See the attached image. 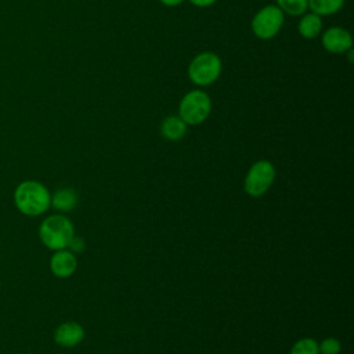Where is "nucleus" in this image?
I'll list each match as a JSON object with an SVG mask.
<instances>
[{"label":"nucleus","instance_id":"obj_1","mask_svg":"<svg viewBox=\"0 0 354 354\" xmlns=\"http://www.w3.org/2000/svg\"><path fill=\"white\" fill-rule=\"evenodd\" d=\"M17 207L26 216H39L51 205V196L47 188L37 181L21 183L14 194Z\"/></svg>","mask_w":354,"mask_h":354},{"label":"nucleus","instance_id":"obj_2","mask_svg":"<svg viewBox=\"0 0 354 354\" xmlns=\"http://www.w3.org/2000/svg\"><path fill=\"white\" fill-rule=\"evenodd\" d=\"M39 235L41 242L51 250L66 249L71 239L75 236V230L72 221L61 214H54L47 217L40 228Z\"/></svg>","mask_w":354,"mask_h":354},{"label":"nucleus","instance_id":"obj_3","mask_svg":"<svg viewBox=\"0 0 354 354\" xmlns=\"http://www.w3.org/2000/svg\"><path fill=\"white\" fill-rule=\"evenodd\" d=\"M221 69L223 64L220 57L212 51H203L192 58L188 66V77L194 84L205 87L220 77Z\"/></svg>","mask_w":354,"mask_h":354},{"label":"nucleus","instance_id":"obj_4","mask_svg":"<svg viewBox=\"0 0 354 354\" xmlns=\"http://www.w3.org/2000/svg\"><path fill=\"white\" fill-rule=\"evenodd\" d=\"M212 111V100L207 93L202 90L188 91L180 101L178 116L187 126L203 123Z\"/></svg>","mask_w":354,"mask_h":354},{"label":"nucleus","instance_id":"obj_5","mask_svg":"<svg viewBox=\"0 0 354 354\" xmlns=\"http://www.w3.org/2000/svg\"><path fill=\"white\" fill-rule=\"evenodd\" d=\"M275 174V167L271 162L264 159L254 162L243 180L245 192L253 198L263 196L272 185Z\"/></svg>","mask_w":354,"mask_h":354},{"label":"nucleus","instance_id":"obj_6","mask_svg":"<svg viewBox=\"0 0 354 354\" xmlns=\"http://www.w3.org/2000/svg\"><path fill=\"white\" fill-rule=\"evenodd\" d=\"M283 21L285 14L275 4H268L256 12L250 22V28L256 37L270 40L279 33Z\"/></svg>","mask_w":354,"mask_h":354},{"label":"nucleus","instance_id":"obj_7","mask_svg":"<svg viewBox=\"0 0 354 354\" xmlns=\"http://www.w3.org/2000/svg\"><path fill=\"white\" fill-rule=\"evenodd\" d=\"M322 47L332 54H344L353 48L351 33L340 26H332L322 35Z\"/></svg>","mask_w":354,"mask_h":354},{"label":"nucleus","instance_id":"obj_8","mask_svg":"<svg viewBox=\"0 0 354 354\" xmlns=\"http://www.w3.org/2000/svg\"><path fill=\"white\" fill-rule=\"evenodd\" d=\"M76 267H77V260L75 254L65 249L55 250V253L50 260V268L53 274L59 278L71 277L76 271Z\"/></svg>","mask_w":354,"mask_h":354},{"label":"nucleus","instance_id":"obj_9","mask_svg":"<svg viewBox=\"0 0 354 354\" xmlns=\"http://www.w3.org/2000/svg\"><path fill=\"white\" fill-rule=\"evenodd\" d=\"M84 337V329L80 324L69 321L61 324L54 333V340L64 347H75Z\"/></svg>","mask_w":354,"mask_h":354},{"label":"nucleus","instance_id":"obj_10","mask_svg":"<svg viewBox=\"0 0 354 354\" xmlns=\"http://www.w3.org/2000/svg\"><path fill=\"white\" fill-rule=\"evenodd\" d=\"M160 133L169 141H178L185 136L187 124L180 116L170 115L163 119L160 124Z\"/></svg>","mask_w":354,"mask_h":354},{"label":"nucleus","instance_id":"obj_11","mask_svg":"<svg viewBox=\"0 0 354 354\" xmlns=\"http://www.w3.org/2000/svg\"><path fill=\"white\" fill-rule=\"evenodd\" d=\"M322 29V18L314 12H304L299 21L297 30L304 39H315Z\"/></svg>","mask_w":354,"mask_h":354},{"label":"nucleus","instance_id":"obj_12","mask_svg":"<svg viewBox=\"0 0 354 354\" xmlns=\"http://www.w3.org/2000/svg\"><path fill=\"white\" fill-rule=\"evenodd\" d=\"M77 203V194L72 188H62L58 189L53 196H51V205L57 210L61 212H69L75 209Z\"/></svg>","mask_w":354,"mask_h":354},{"label":"nucleus","instance_id":"obj_13","mask_svg":"<svg viewBox=\"0 0 354 354\" xmlns=\"http://www.w3.org/2000/svg\"><path fill=\"white\" fill-rule=\"evenodd\" d=\"M307 1L311 12L319 17L336 14L344 6V0H307Z\"/></svg>","mask_w":354,"mask_h":354},{"label":"nucleus","instance_id":"obj_14","mask_svg":"<svg viewBox=\"0 0 354 354\" xmlns=\"http://www.w3.org/2000/svg\"><path fill=\"white\" fill-rule=\"evenodd\" d=\"M277 7L288 15L299 17L307 12L308 10V1L307 0H275Z\"/></svg>","mask_w":354,"mask_h":354},{"label":"nucleus","instance_id":"obj_15","mask_svg":"<svg viewBox=\"0 0 354 354\" xmlns=\"http://www.w3.org/2000/svg\"><path fill=\"white\" fill-rule=\"evenodd\" d=\"M290 354H319L318 342L311 337H303L292 346Z\"/></svg>","mask_w":354,"mask_h":354},{"label":"nucleus","instance_id":"obj_16","mask_svg":"<svg viewBox=\"0 0 354 354\" xmlns=\"http://www.w3.org/2000/svg\"><path fill=\"white\" fill-rule=\"evenodd\" d=\"M318 350L321 354H339L342 350V344L335 337H326L321 343H318Z\"/></svg>","mask_w":354,"mask_h":354},{"label":"nucleus","instance_id":"obj_17","mask_svg":"<svg viewBox=\"0 0 354 354\" xmlns=\"http://www.w3.org/2000/svg\"><path fill=\"white\" fill-rule=\"evenodd\" d=\"M68 248H71L72 252L80 253V252H83V249H84V241H83L80 236H73V238L71 239Z\"/></svg>","mask_w":354,"mask_h":354},{"label":"nucleus","instance_id":"obj_18","mask_svg":"<svg viewBox=\"0 0 354 354\" xmlns=\"http://www.w3.org/2000/svg\"><path fill=\"white\" fill-rule=\"evenodd\" d=\"M188 1L196 7H209L213 3H216V0H188Z\"/></svg>","mask_w":354,"mask_h":354},{"label":"nucleus","instance_id":"obj_19","mask_svg":"<svg viewBox=\"0 0 354 354\" xmlns=\"http://www.w3.org/2000/svg\"><path fill=\"white\" fill-rule=\"evenodd\" d=\"M163 6H167V7H176V6H180L184 0H159Z\"/></svg>","mask_w":354,"mask_h":354}]
</instances>
